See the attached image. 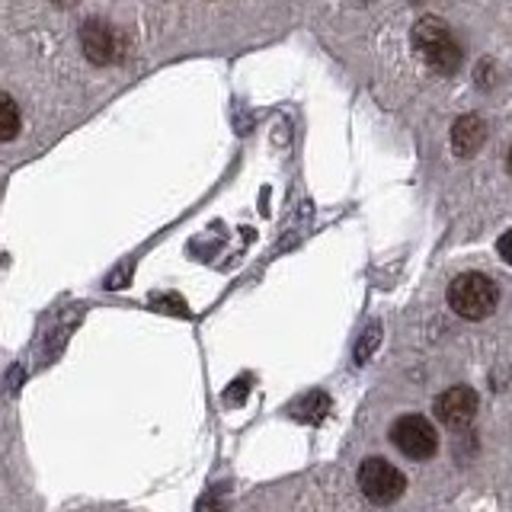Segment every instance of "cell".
Wrapping results in <instances>:
<instances>
[{
	"label": "cell",
	"mask_w": 512,
	"mask_h": 512,
	"mask_svg": "<svg viewBox=\"0 0 512 512\" xmlns=\"http://www.w3.org/2000/svg\"><path fill=\"white\" fill-rule=\"evenodd\" d=\"M413 45L432 71H439V74L458 71L461 45L455 42L452 29H448V23L439 20V16H423V20L413 26Z\"/></svg>",
	"instance_id": "obj_1"
},
{
	"label": "cell",
	"mask_w": 512,
	"mask_h": 512,
	"mask_svg": "<svg viewBox=\"0 0 512 512\" xmlns=\"http://www.w3.org/2000/svg\"><path fill=\"white\" fill-rule=\"evenodd\" d=\"M448 304L464 320H484L500 304V288L484 272H464L448 285Z\"/></svg>",
	"instance_id": "obj_2"
},
{
	"label": "cell",
	"mask_w": 512,
	"mask_h": 512,
	"mask_svg": "<svg viewBox=\"0 0 512 512\" xmlns=\"http://www.w3.org/2000/svg\"><path fill=\"white\" fill-rule=\"evenodd\" d=\"M359 487H362V493L372 503L388 506V503H394V500H400V496H404L407 477L400 474L391 461L368 458V461H362V468H359Z\"/></svg>",
	"instance_id": "obj_3"
},
{
	"label": "cell",
	"mask_w": 512,
	"mask_h": 512,
	"mask_svg": "<svg viewBox=\"0 0 512 512\" xmlns=\"http://www.w3.org/2000/svg\"><path fill=\"white\" fill-rule=\"evenodd\" d=\"M391 442L413 461H426V458L436 455V448H439L436 426H432L420 413L400 416V420L394 423V429H391Z\"/></svg>",
	"instance_id": "obj_4"
},
{
	"label": "cell",
	"mask_w": 512,
	"mask_h": 512,
	"mask_svg": "<svg viewBox=\"0 0 512 512\" xmlns=\"http://www.w3.org/2000/svg\"><path fill=\"white\" fill-rule=\"evenodd\" d=\"M80 48L93 64H112L122 55V39L106 20H87L80 26Z\"/></svg>",
	"instance_id": "obj_5"
},
{
	"label": "cell",
	"mask_w": 512,
	"mask_h": 512,
	"mask_svg": "<svg viewBox=\"0 0 512 512\" xmlns=\"http://www.w3.org/2000/svg\"><path fill=\"white\" fill-rule=\"evenodd\" d=\"M436 416L439 423L452 429L468 426L477 416V394L471 388H464V384H455V388H448L436 397Z\"/></svg>",
	"instance_id": "obj_6"
},
{
	"label": "cell",
	"mask_w": 512,
	"mask_h": 512,
	"mask_svg": "<svg viewBox=\"0 0 512 512\" xmlns=\"http://www.w3.org/2000/svg\"><path fill=\"white\" fill-rule=\"evenodd\" d=\"M487 138V125L477 116H461L452 128V148L458 157H471Z\"/></svg>",
	"instance_id": "obj_7"
},
{
	"label": "cell",
	"mask_w": 512,
	"mask_h": 512,
	"mask_svg": "<svg viewBox=\"0 0 512 512\" xmlns=\"http://www.w3.org/2000/svg\"><path fill=\"white\" fill-rule=\"evenodd\" d=\"M20 132V109H16L13 96L0 93V141H10Z\"/></svg>",
	"instance_id": "obj_8"
},
{
	"label": "cell",
	"mask_w": 512,
	"mask_h": 512,
	"mask_svg": "<svg viewBox=\"0 0 512 512\" xmlns=\"http://www.w3.org/2000/svg\"><path fill=\"white\" fill-rule=\"evenodd\" d=\"M378 346V327H368V333L362 336V343L356 346V362H365L372 356V349Z\"/></svg>",
	"instance_id": "obj_9"
},
{
	"label": "cell",
	"mask_w": 512,
	"mask_h": 512,
	"mask_svg": "<svg viewBox=\"0 0 512 512\" xmlns=\"http://www.w3.org/2000/svg\"><path fill=\"white\" fill-rule=\"evenodd\" d=\"M496 247H500V256H503V260L512 266V231H506V234L500 237V244H496Z\"/></svg>",
	"instance_id": "obj_10"
},
{
	"label": "cell",
	"mask_w": 512,
	"mask_h": 512,
	"mask_svg": "<svg viewBox=\"0 0 512 512\" xmlns=\"http://www.w3.org/2000/svg\"><path fill=\"white\" fill-rule=\"evenodd\" d=\"M58 7H71V4H77V0H55Z\"/></svg>",
	"instance_id": "obj_11"
},
{
	"label": "cell",
	"mask_w": 512,
	"mask_h": 512,
	"mask_svg": "<svg viewBox=\"0 0 512 512\" xmlns=\"http://www.w3.org/2000/svg\"><path fill=\"white\" fill-rule=\"evenodd\" d=\"M506 167H509V173H512V151H509V164H506Z\"/></svg>",
	"instance_id": "obj_12"
}]
</instances>
